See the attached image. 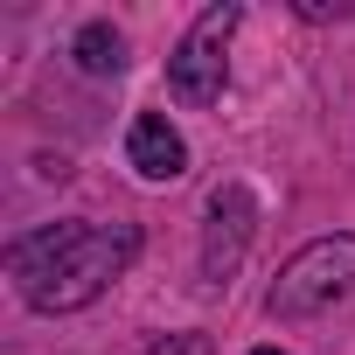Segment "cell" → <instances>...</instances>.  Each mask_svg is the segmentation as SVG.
Masks as SVG:
<instances>
[{
    "instance_id": "cell-1",
    "label": "cell",
    "mask_w": 355,
    "mask_h": 355,
    "mask_svg": "<svg viewBox=\"0 0 355 355\" xmlns=\"http://www.w3.org/2000/svg\"><path fill=\"white\" fill-rule=\"evenodd\" d=\"M132 251H139L132 223H49L8 244V272L35 313H77L132 265Z\"/></svg>"
},
{
    "instance_id": "cell-2",
    "label": "cell",
    "mask_w": 355,
    "mask_h": 355,
    "mask_svg": "<svg viewBox=\"0 0 355 355\" xmlns=\"http://www.w3.org/2000/svg\"><path fill=\"white\" fill-rule=\"evenodd\" d=\"M348 293H355V237H313L306 251H293L279 265L265 306H272V320H313Z\"/></svg>"
},
{
    "instance_id": "cell-3",
    "label": "cell",
    "mask_w": 355,
    "mask_h": 355,
    "mask_svg": "<svg viewBox=\"0 0 355 355\" xmlns=\"http://www.w3.org/2000/svg\"><path fill=\"white\" fill-rule=\"evenodd\" d=\"M244 8L237 0H223V8H202L196 28L182 35V49L167 56V84L182 105H216L223 98V77H230V35H237Z\"/></svg>"
},
{
    "instance_id": "cell-4",
    "label": "cell",
    "mask_w": 355,
    "mask_h": 355,
    "mask_svg": "<svg viewBox=\"0 0 355 355\" xmlns=\"http://www.w3.org/2000/svg\"><path fill=\"white\" fill-rule=\"evenodd\" d=\"M251 230H258V202H251V189H216L209 196V230H202V279L209 286H223L237 265H244V244H251Z\"/></svg>"
},
{
    "instance_id": "cell-5",
    "label": "cell",
    "mask_w": 355,
    "mask_h": 355,
    "mask_svg": "<svg viewBox=\"0 0 355 355\" xmlns=\"http://www.w3.org/2000/svg\"><path fill=\"white\" fill-rule=\"evenodd\" d=\"M125 160L146 174V182H182L189 174V139L167 125V112H139L125 132Z\"/></svg>"
},
{
    "instance_id": "cell-6",
    "label": "cell",
    "mask_w": 355,
    "mask_h": 355,
    "mask_svg": "<svg viewBox=\"0 0 355 355\" xmlns=\"http://www.w3.org/2000/svg\"><path fill=\"white\" fill-rule=\"evenodd\" d=\"M70 49H77V63H84L91 77H119V70H125V35H119L112 21L77 28V42H70Z\"/></svg>"
},
{
    "instance_id": "cell-7",
    "label": "cell",
    "mask_w": 355,
    "mask_h": 355,
    "mask_svg": "<svg viewBox=\"0 0 355 355\" xmlns=\"http://www.w3.org/2000/svg\"><path fill=\"white\" fill-rule=\"evenodd\" d=\"M146 355H209V334H196V327L189 334H160Z\"/></svg>"
},
{
    "instance_id": "cell-8",
    "label": "cell",
    "mask_w": 355,
    "mask_h": 355,
    "mask_svg": "<svg viewBox=\"0 0 355 355\" xmlns=\"http://www.w3.org/2000/svg\"><path fill=\"white\" fill-rule=\"evenodd\" d=\"M300 15H306V21H341L348 8H341V0H300Z\"/></svg>"
},
{
    "instance_id": "cell-9",
    "label": "cell",
    "mask_w": 355,
    "mask_h": 355,
    "mask_svg": "<svg viewBox=\"0 0 355 355\" xmlns=\"http://www.w3.org/2000/svg\"><path fill=\"white\" fill-rule=\"evenodd\" d=\"M251 355H286V348H251Z\"/></svg>"
}]
</instances>
